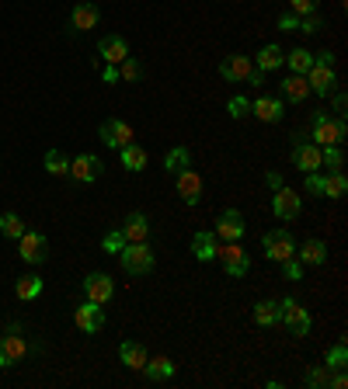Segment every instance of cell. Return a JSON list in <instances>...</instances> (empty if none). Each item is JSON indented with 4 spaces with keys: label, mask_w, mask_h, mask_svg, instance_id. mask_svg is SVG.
<instances>
[{
    "label": "cell",
    "mask_w": 348,
    "mask_h": 389,
    "mask_svg": "<svg viewBox=\"0 0 348 389\" xmlns=\"http://www.w3.org/2000/svg\"><path fill=\"white\" fill-rule=\"evenodd\" d=\"M307 191H310V195H324V178L317 174V171L307 174Z\"/></svg>",
    "instance_id": "f6af8a7d"
},
{
    "label": "cell",
    "mask_w": 348,
    "mask_h": 389,
    "mask_svg": "<svg viewBox=\"0 0 348 389\" xmlns=\"http://www.w3.org/2000/svg\"><path fill=\"white\" fill-rule=\"evenodd\" d=\"M98 132H101L105 146H111V150H122V146H129V143H133V126H129V122H122V118H105Z\"/></svg>",
    "instance_id": "ba28073f"
},
{
    "label": "cell",
    "mask_w": 348,
    "mask_h": 389,
    "mask_svg": "<svg viewBox=\"0 0 348 389\" xmlns=\"http://www.w3.org/2000/svg\"><path fill=\"white\" fill-rule=\"evenodd\" d=\"M98 21H101V11L94 4H77L70 11V25L77 28V31H91V28H98Z\"/></svg>",
    "instance_id": "d6986e66"
},
{
    "label": "cell",
    "mask_w": 348,
    "mask_h": 389,
    "mask_svg": "<svg viewBox=\"0 0 348 389\" xmlns=\"http://www.w3.org/2000/svg\"><path fill=\"white\" fill-rule=\"evenodd\" d=\"M345 362H348V344H345V338H338L334 344H331V351H327V368H345Z\"/></svg>",
    "instance_id": "e575fe53"
},
{
    "label": "cell",
    "mask_w": 348,
    "mask_h": 389,
    "mask_svg": "<svg viewBox=\"0 0 348 389\" xmlns=\"http://www.w3.org/2000/svg\"><path fill=\"white\" fill-rule=\"evenodd\" d=\"M251 111L262 118V122H282V101L279 98H258V101H251Z\"/></svg>",
    "instance_id": "603a6c76"
},
{
    "label": "cell",
    "mask_w": 348,
    "mask_h": 389,
    "mask_svg": "<svg viewBox=\"0 0 348 389\" xmlns=\"http://www.w3.org/2000/svg\"><path fill=\"white\" fill-rule=\"evenodd\" d=\"M119 261H122L126 275H150L154 271V251L146 247V240L143 243H126L119 251Z\"/></svg>",
    "instance_id": "7a4b0ae2"
},
{
    "label": "cell",
    "mask_w": 348,
    "mask_h": 389,
    "mask_svg": "<svg viewBox=\"0 0 348 389\" xmlns=\"http://www.w3.org/2000/svg\"><path fill=\"white\" fill-rule=\"evenodd\" d=\"M282 98H286V101H293V104L307 101V98H310V84H307V77L293 74V77L282 80Z\"/></svg>",
    "instance_id": "d4e9b609"
},
{
    "label": "cell",
    "mask_w": 348,
    "mask_h": 389,
    "mask_svg": "<svg viewBox=\"0 0 348 389\" xmlns=\"http://www.w3.org/2000/svg\"><path fill=\"white\" fill-rule=\"evenodd\" d=\"M119 358H122L126 368L143 372V365H146V348H143L139 340H122V344H119Z\"/></svg>",
    "instance_id": "ffe728a7"
},
{
    "label": "cell",
    "mask_w": 348,
    "mask_h": 389,
    "mask_svg": "<svg viewBox=\"0 0 348 389\" xmlns=\"http://www.w3.org/2000/svg\"><path fill=\"white\" fill-rule=\"evenodd\" d=\"M324 28V21L317 18V14H307V18H299V31H307V35H317Z\"/></svg>",
    "instance_id": "ee69618b"
},
{
    "label": "cell",
    "mask_w": 348,
    "mask_h": 389,
    "mask_svg": "<svg viewBox=\"0 0 348 389\" xmlns=\"http://www.w3.org/2000/svg\"><path fill=\"white\" fill-rule=\"evenodd\" d=\"M342 163H345L342 146H321V167H327V171H342Z\"/></svg>",
    "instance_id": "d590c367"
},
{
    "label": "cell",
    "mask_w": 348,
    "mask_h": 389,
    "mask_svg": "<svg viewBox=\"0 0 348 389\" xmlns=\"http://www.w3.org/2000/svg\"><path fill=\"white\" fill-rule=\"evenodd\" d=\"M164 167L171 171V174H182L192 167V153H188V146H174V150H167L164 156Z\"/></svg>",
    "instance_id": "f1b7e54d"
},
{
    "label": "cell",
    "mask_w": 348,
    "mask_h": 389,
    "mask_svg": "<svg viewBox=\"0 0 348 389\" xmlns=\"http://www.w3.org/2000/svg\"><path fill=\"white\" fill-rule=\"evenodd\" d=\"M42 163H46V171H49V174H66V171H70V160L59 153V150H49Z\"/></svg>",
    "instance_id": "8d00e7d4"
},
{
    "label": "cell",
    "mask_w": 348,
    "mask_h": 389,
    "mask_svg": "<svg viewBox=\"0 0 348 389\" xmlns=\"http://www.w3.org/2000/svg\"><path fill=\"white\" fill-rule=\"evenodd\" d=\"M286 63H289V70H293V74H299V77H303V74L314 66V56H310L307 49H293L289 56H286Z\"/></svg>",
    "instance_id": "836d02e7"
},
{
    "label": "cell",
    "mask_w": 348,
    "mask_h": 389,
    "mask_svg": "<svg viewBox=\"0 0 348 389\" xmlns=\"http://www.w3.org/2000/svg\"><path fill=\"white\" fill-rule=\"evenodd\" d=\"M244 230H247V223H244V216L237 212V208H227L219 219H216V236L219 240H244Z\"/></svg>",
    "instance_id": "7c38bea8"
},
{
    "label": "cell",
    "mask_w": 348,
    "mask_h": 389,
    "mask_svg": "<svg viewBox=\"0 0 348 389\" xmlns=\"http://www.w3.org/2000/svg\"><path fill=\"white\" fill-rule=\"evenodd\" d=\"M282 275H286V282H299V278H303V264H299L296 254L282 261Z\"/></svg>",
    "instance_id": "ab89813d"
},
{
    "label": "cell",
    "mask_w": 348,
    "mask_h": 389,
    "mask_svg": "<svg viewBox=\"0 0 348 389\" xmlns=\"http://www.w3.org/2000/svg\"><path fill=\"white\" fill-rule=\"evenodd\" d=\"M14 292H18V299H39L42 295V278L39 275H25V278H18Z\"/></svg>",
    "instance_id": "4dcf8cb0"
},
{
    "label": "cell",
    "mask_w": 348,
    "mask_h": 389,
    "mask_svg": "<svg viewBox=\"0 0 348 389\" xmlns=\"http://www.w3.org/2000/svg\"><path fill=\"white\" fill-rule=\"evenodd\" d=\"M18 254H21V261H28V264H42V261L49 258V240H46V233L25 230V233L18 236Z\"/></svg>",
    "instance_id": "8992f818"
},
{
    "label": "cell",
    "mask_w": 348,
    "mask_h": 389,
    "mask_svg": "<svg viewBox=\"0 0 348 389\" xmlns=\"http://www.w3.org/2000/svg\"><path fill=\"white\" fill-rule=\"evenodd\" d=\"M286 63V56H282V49L272 42V46H262V52H258V63H254V70H262V74H272V70H279Z\"/></svg>",
    "instance_id": "484cf974"
},
{
    "label": "cell",
    "mask_w": 348,
    "mask_h": 389,
    "mask_svg": "<svg viewBox=\"0 0 348 389\" xmlns=\"http://www.w3.org/2000/svg\"><path fill=\"white\" fill-rule=\"evenodd\" d=\"M143 375H146L150 383L171 379V375H174V362H171V358H146V365H143Z\"/></svg>",
    "instance_id": "4316f807"
},
{
    "label": "cell",
    "mask_w": 348,
    "mask_h": 389,
    "mask_svg": "<svg viewBox=\"0 0 348 389\" xmlns=\"http://www.w3.org/2000/svg\"><path fill=\"white\" fill-rule=\"evenodd\" d=\"M265 184L272 188V191H279V188H282V174H279V171H268V174H265Z\"/></svg>",
    "instance_id": "681fc988"
},
{
    "label": "cell",
    "mask_w": 348,
    "mask_h": 389,
    "mask_svg": "<svg viewBox=\"0 0 348 389\" xmlns=\"http://www.w3.org/2000/svg\"><path fill=\"white\" fill-rule=\"evenodd\" d=\"M216 258H219L223 271L230 278H244L251 271V258H247V251L241 247V240H230L227 247H216Z\"/></svg>",
    "instance_id": "3957f363"
},
{
    "label": "cell",
    "mask_w": 348,
    "mask_h": 389,
    "mask_svg": "<svg viewBox=\"0 0 348 389\" xmlns=\"http://www.w3.org/2000/svg\"><path fill=\"white\" fill-rule=\"evenodd\" d=\"M327 386H331V389H345L348 386L345 368H334V375H327Z\"/></svg>",
    "instance_id": "bcb514c9"
},
{
    "label": "cell",
    "mask_w": 348,
    "mask_h": 389,
    "mask_svg": "<svg viewBox=\"0 0 348 389\" xmlns=\"http://www.w3.org/2000/svg\"><path fill=\"white\" fill-rule=\"evenodd\" d=\"M126 243H129V240H126V233H122V230H111V233H105V240H101L105 254H119Z\"/></svg>",
    "instance_id": "f35d334b"
},
{
    "label": "cell",
    "mask_w": 348,
    "mask_h": 389,
    "mask_svg": "<svg viewBox=\"0 0 348 389\" xmlns=\"http://www.w3.org/2000/svg\"><path fill=\"white\" fill-rule=\"evenodd\" d=\"M178 178V195L185 198L188 206H199L202 202V178L188 167V171H182V174H174Z\"/></svg>",
    "instance_id": "e0dca14e"
},
{
    "label": "cell",
    "mask_w": 348,
    "mask_h": 389,
    "mask_svg": "<svg viewBox=\"0 0 348 389\" xmlns=\"http://www.w3.org/2000/svg\"><path fill=\"white\" fill-rule=\"evenodd\" d=\"M119 156H122V167H126V171H133V174H139V171L146 167V150H143V146H136V143L122 146Z\"/></svg>",
    "instance_id": "83f0119b"
},
{
    "label": "cell",
    "mask_w": 348,
    "mask_h": 389,
    "mask_svg": "<svg viewBox=\"0 0 348 389\" xmlns=\"http://www.w3.org/2000/svg\"><path fill=\"white\" fill-rule=\"evenodd\" d=\"M279 28H282V31H299V18H296V14H282V18H279Z\"/></svg>",
    "instance_id": "c3c4849f"
},
{
    "label": "cell",
    "mask_w": 348,
    "mask_h": 389,
    "mask_svg": "<svg viewBox=\"0 0 348 389\" xmlns=\"http://www.w3.org/2000/svg\"><path fill=\"white\" fill-rule=\"evenodd\" d=\"M299 208H303V202H299V191L286 188V184H282V188L272 195V212H275L279 219H286V223L299 216Z\"/></svg>",
    "instance_id": "9c48e42d"
},
{
    "label": "cell",
    "mask_w": 348,
    "mask_h": 389,
    "mask_svg": "<svg viewBox=\"0 0 348 389\" xmlns=\"http://www.w3.org/2000/svg\"><path fill=\"white\" fill-rule=\"evenodd\" d=\"M296 258H299V264L321 268L324 261H327V243H324V240H307V243L296 251Z\"/></svg>",
    "instance_id": "44dd1931"
},
{
    "label": "cell",
    "mask_w": 348,
    "mask_h": 389,
    "mask_svg": "<svg viewBox=\"0 0 348 389\" xmlns=\"http://www.w3.org/2000/svg\"><path fill=\"white\" fill-rule=\"evenodd\" d=\"M192 251H195V258L202 261H216V233L213 230H199V233L192 236Z\"/></svg>",
    "instance_id": "7402d4cb"
},
{
    "label": "cell",
    "mask_w": 348,
    "mask_h": 389,
    "mask_svg": "<svg viewBox=\"0 0 348 389\" xmlns=\"http://www.w3.org/2000/svg\"><path fill=\"white\" fill-rule=\"evenodd\" d=\"M303 77H307V84H310V94H321V98H327V94L338 87L334 66H327V63H317V59H314V66H310Z\"/></svg>",
    "instance_id": "52a82bcc"
},
{
    "label": "cell",
    "mask_w": 348,
    "mask_h": 389,
    "mask_svg": "<svg viewBox=\"0 0 348 389\" xmlns=\"http://www.w3.org/2000/svg\"><path fill=\"white\" fill-rule=\"evenodd\" d=\"M247 84H251V87H262V84H265V74H262V70H254V74L247 77Z\"/></svg>",
    "instance_id": "816d5d0a"
},
{
    "label": "cell",
    "mask_w": 348,
    "mask_h": 389,
    "mask_svg": "<svg viewBox=\"0 0 348 389\" xmlns=\"http://www.w3.org/2000/svg\"><path fill=\"white\" fill-rule=\"evenodd\" d=\"M74 320H77V327H81L84 334H98V330L105 327V306H98V303L87 299L84 306H77Z\"/></svg>",
    "instance_id": "4fadbf2b"
},
{
    "label": "cell",
    "mask_w": 348,
    "mask_h": 389,
    "mask_svg": "<svg viewBox=\"0 0 348 389\" xmlns=\"http://www.w3.org/2000/svg\"><path fill=\"white\" fill-rule=\"evenodd\" d=\"M74 181H84V184H91V181H98V174H101V160L94 153H81L77 160H70V171H66Z\"/></svg>",
    "instance_id": "5bb4252c"
},
{
    "label": "cell",
    "mask_w": 348,
    "mask_h": 389,
    "mask_svg": "<svg viewBox=\"0 0 348 389\" xmlns=\"http://www.w3.org/2000/svg\"><path fill=\"white\" fill-rule=\"evenodd\" d=\"M327 365H314V368H307V389H327Z\"/></svg>",
    "instance_id": "74e56055"
},
{
    "label": "cell",
    "mask_w": 348,
    "mask_h": 389,
    "mask_svg": "<svg viewBox=\"0 0 348 389\" xmlns=\"http://www.w3.org/2000/svg\"><path fill=\"white\" fill-rule=\"evenodd\" d=\"M122 233H126L129 243H143V240L150 236V223H146V216H143V212H133V216L122 223Z\"/></svg>",
    "instance_id": "cb8c5ba5"
},
{
    "label": "cell",
    "mask_w": 348,
    "mask_h": 389,
    "mask_svg": "<svg viewBox=\"0 0 348 389\" xmlns=\"http://www.w3.org/2000/svg\"><path fill=\"white\" fill-rule=\"evenodd\" d=\"M293 163L303 171V174L321 171V146H317V143H310V139L296 143V146H293Z\"/></svg>",
    "instance_id": "2e32d148"
},
{
    "label": "cell",
    "mask_w": 348,
    "mask_h": 389,
    "mask_svg": "<svg viewBox=\"0 0 348 389\" xmlns=\"http://www.w3.org/2000/svg\"><path fill=\"white\" fill-rule=\"evenodd\" d=\"M227 111H230V118H244V115H251V101L247 98H230Z\"/></svg>",
    "instance_id": "b9f144b4"
},
{
    "label": "cell",
    "mask_w": 348,
    "mask_h": 389,
    "mask_svg": "<svg viewBox=\"0 0 348 389\" xmlns=\"http://www.w3.org/2000/svg\"><path fill=\"white\" fill-rule=\"evenodd\" d=\"M331 104H334V111H338V115H345V104H348L345 91H338V87H334V91H331Z\"/></svg>",
    "instance_id": "7dc6e473"
},
{
    "label": "cell",
    "mask_w": 348,
    "mask_h": 389,
    "mask_svg": "<svg viewBox=\"0 0 348 389\" xmlns=\"http://www.w3.org/2000/svg\"><path fill=\"white\" fill-rule=\"evenodd\" d=\"M279 320L286 323V330H289L293 338H307V334H310V313L303 310L296 299H282V303H279Z\"/></svg>",
    "instance_id": "277c9868"
},
{
    "label": "cell",
    "mask_w": 348,
    "mask_h": 389,
    "mask_svg": "<svg viewBox=\"0 0 348 389\" xmlns=\"http://www.w3.org/2000/svg\"><path fill=\"white\" fill-rule=\"evenodd\" d=\"M0 233L11 236V240H18V236L25 233V223H21V216H14V212H4V216H0Z\"/></svg>",
    "instance_id": "d6a6232c"
},
{
    "label": "cell",
    "mask_w": 348,
    "mask_h": 389,
    "mask_svg": "<svg viewBox=\"0 0 348 389\" xmlns=\"http://www.w3.org/2000/svg\"><path fill=\"white\" fill-rule=\"evenodd\" d=\"M262 247H265V258L275 261V264H282L286 258L296 254V240L289 230H272V233H265L262 236Z\"/></svg>",
    "instance_id": "5b68a950"
},
{
    "label": "cell",
    "mask_w": 348,
    "mask_h": 389,
    "mask_svg": "<svg viewBox=\"0 0 348 389\" xmlns=\"http://www.w3.org/2000/svg\"><path fill=\"white\" fill-rule=\"evenodd\" d=\"M348 136V126H345V115L338 118H327V111L314 115V126H310V143L317 146H342Z\"/></svg>",
    "instance_id": "6da1fadb"
},
{
    "label": "cell",
    "mask_w": 348,
    "mask_h": 389,
    "mask_svg": "<svg viewBox=\"0 0 348 389\" xmlns=\"http://www.w3.org/2000/svg\"><path fill=\"white\" fill-rule=\"evenodd\" d=\"M28 355V344L21 334H4L0 338V368H11Z\"/></svg>",
    "instance_id": "9a60e30c"
},
{
    "label": "cell",
    "mask_w": 348,
    "mask_h": 389,
    "mask_svg": "<svg viewBox=\"0 0 348 389\" xmlns=\"http://www.w3.org/2000/svg\"><path fill=\"white\" fill-rule=\"evenodd\" d=\"M139 74H143V70H139V63H136L133 56H126V59L119 63V77H126V80H139Z\"/></svg>",
    "instance_id": "60d3db41"
},
{
    "label": "cell",
    "mask_w": 348,
    "mask_h": 389,
    "mask_svg": "<svg viewBox=\"0 0 348 389\" xmlns=\"http://www.w3.org/2000/svg\"><path fill=\"white\" fill-rule=\"evenodd\" d=\"M84 295L91 303H98V306H108V299L115 295V282L108 275H101V271H94V275L84 278Z\"/></svg>",
    "instance_id": "30bf717a"
},
{
    "label": "cell",
    "mask_w": 348,
    "mask_h": 389,
    "mask_svg": "<svg viewBox=\"0 0 348 389\" xmlns=\"http://www.w3.org/2000/svg\"><path fill=\"white\" fill-rule=\"evenodd\" d=\"M101 77H105V84H115V80H119V66H111V63H108L105 70H101Z\"/></svg>",
    "instance_id": "f907efd6"
},
{
    "label": "cell",
    "mask_w": 348,
    "mask_h": 389,
    "mask_svg": "<svg viewBox=\"0 0 348 389\" xmlns=\"http://www.w3.org/2000/svg\"><path fill=\"white\" fill-rule=\"evenodd\" d=\"M345 191H348L345 171H331V174L324 178V195H327V198H345Z\"/></svg>",
    "instance_id": "f546056e"
},
{
    "label": "cell",
    "mask_w": 348,
    "mask_h": 389,
    "mask_svg": "<svg viewBox=\"0 0 348 389\" xmlns=\"http://www.w3.org/2000/svg\"><path fill=\"white\" fill-rule=\"evenodd\" d=\"M251 74H254V63H251L247 56H227V59H219V77H223V80L247 84Z\"/></svg>",
    "instance_id": "8fae6325"
},
{
    "label": "cell",
    "mask_w": 348,
    "mask_h": 389,
    "mask_svg": "<svg viewBox=\"0 0 348 389\" xmlns=\"http://www.w3.org/2000/svg\"><path fill=\"white\" fill-rule=\"evenodd\" d=\"M254 323H258V327H272V323H279V303H272V299L258 303V306H254Z\"/></svg>",
    "instance_id": "1f68e13d"
},
{
    "label": "cell",
    "mask_w": 348,
    "mask_h": 389,
    "mask_svg": "<svg viewBox=\"0 0 348 389\" xmlns=\"http://www.w3.org/2000/svg\"><path fill=\"white\" fill-rule=\"evenodd\" d=\"M98 52L105 56V63H111V66H119L126 56H129V42L122 39V35H105L101 42H98Z\"/></svg>",
    "instance_id": "ac0fdd59"
},
{
    "label": "cell",
    "mask_w": 348,
    "mask_h": 389,
    "mask_svg": "<svg viewBox=\"0 0 348 389\" xmlns=\"http://www.w3.org/2000/svg\"><path fill=\"white\" fill-rule=\"evenodd\" d=\"M296 18H307V14H317V0H289Z\"/></svg>",
    "instance_id": "7bdbcfd3"
}]
</instances>
